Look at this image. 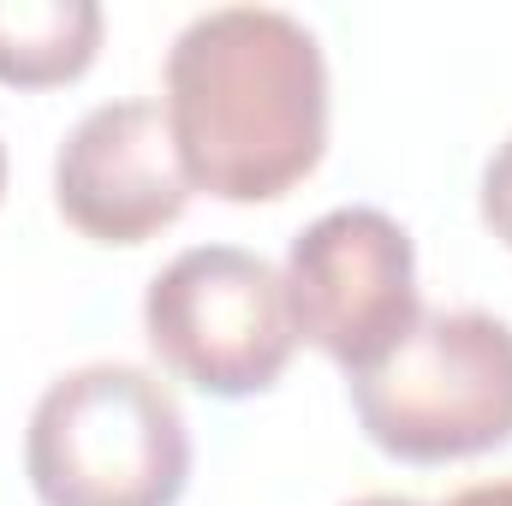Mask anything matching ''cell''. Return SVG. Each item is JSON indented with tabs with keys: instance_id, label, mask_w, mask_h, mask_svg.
Returning <instances> with one entry per match:
<instances>
[{
	"instance_id": "8992f818",
	"label": "cell",
	"mask_w": 512,
	"mask_h": 506,
	"mask_svg": "<svg viewBox=\"0 0 512 506\" xmlns=\"http://www.w3.org/2000/svg\"><path fill=\"white\" fill-rule=\"evenodd\" d=\"M54 203L96 245H149L167 233L191 203V179L161 102L126 96L90 108L54 155Z\"/></svg>"
},
{
	"instance_id": "52a82bcc",
	"label": "cell",
	"mask_w": 512,
	"mask_h": 506,
	"mask_svg": "<svg viewBox=\"0 0 512 506\" xmlns=\"http://www.w3.org/2000/svg\"><path fill=\"white\" fill-rule=\"evenodd\" d=\"M102 48L96 0H0V84L54 90L90 72Z\"/></svg>"
},
{
	"instance_id": "30bf717a",
	"label": "cell",
	"mask_w": 512,
	"mask_h": 506,
	"mask_svg": "<svg viewBox=\"0 0 512 506\" xmlns=\"http://www.w3.org/2000/svg\"><path fill=\"white\" fill-rule=\"evenodd\" d=\"M346 506H417V501H405V495H364V501H346Z\"/></svg>"
},
{
	"instance_id": "7a4b0ae2",
	"label": "cell",
	"mask_w": 512,
	"mask_h": 506,
	"mask_svg": "<svg viewBox=\"0 0 512 506\" xmlns=\"http://www.w3.org/2000/svg\"><path fill=\"white\" fill-rule=\"evenodd\" d=\"M24 477L42 506H179L191 429L173 387L137 364L48 381L24 429Z\"/></svg>"
},
{
	"instance_id": "6da1fadb",
	"label": "cell",
	"mask_w": 512,
	"mask_h": 506,
	"mask_svg": "<svg viewBox=\"0 0 512 506\" xmlns=\"http://www.w3.org/2000/svg\"><path fill=\"white\" fill-rule=\"evenodd\" d=\"M161 114L191 191L274 203L328 149V60L304 18L280 6L197 12L167 48Z\"/></svg>"
},
{
	"instance_id": "3957f363",
	"label": "cell",
	"mask_w": 512,
	"mask_h": 506,
	"mask_svg": "<svg viewBox=\"0 0 512 506\" xmlns=\"http://www.w3.org/2000/svg\"><path fill=\"white\" fill-rule=\"evenodd\" d=\"M370 447L399 465L477 459L512 441V328L489 310H435L352 376Z\"/></svg>"
},
{
	"instance_id": "8fae6325",
	"label": "cell",
	"mask_w": 512,
	"mask_h": 506,
	"mask_svg": "<svg viewBox=\"0 0 512 506\" xmlns=\"http://www.w3.org/2000/svg\"><path fill=\"white\" fill-rule=\"evenodd\" d=\"M0 191H6V143H0Z\"/></svg>"
},
{
	"instance_id": "9c48e42d",
	"label": "cell",
	"mask_w": 512,
	"mask_h": 506,
	"mask_svg": "<svg viewBox=\"0 0 512 506\" xmlns=\"http://www.w3.org/2000/svg\"><path fill=\"white\" fill-rule=\"evenodd\" d=\"M441 506H512V477L507 483H471V489L447 495Z\"/></svg>"
},
{
	"instance_id": "5b68a950",
	"label": "cell",
	"mask_w": 512,
	"mask_h": 506,
	"mask_svg": "<svg viewBox=\"0 0 512 506\" xmlns=\"http://www.w3.org/2000/svg\"><path fill=\"white\" fill-rule=\"evenodd\" d=\"M280 286L292 334L334 358L346 376L382 364L423 316L411 233L370 203L316 215L292 239Z\"/></svg>"
},
{
	"instance_id": "ba28073f",
	"label": "cell",
	"mask_w": 512,
	"mask_h": 506,
	"mask_svg": "<svg viewBox=\"0 0 512 506\" xmlns=\"http://www.w3.org/2000/svg\"><path fill=\"white\" fill-rule=\"evenodd\" d=\"M477 203H483V227L512 251V137L489 155V167H483V197H477Z\"/></svg>"
},
{
	"instance_id": "277c9868",
	"label": "cell",
	"mask_w": 512,
	"mask_h": 506,
	"mask_svg": "<svg viewBox=\"0 0 512 506\" xmlns=\"http://www.w3.org/2000/svg\"><path fill=\"white\" fill-rule=\"evenodd\" d=\"M155 358L209 399L268 393L292 364V316L274 262L239 245H191L143 292Z\"/></svg>"
}]
</instances>
